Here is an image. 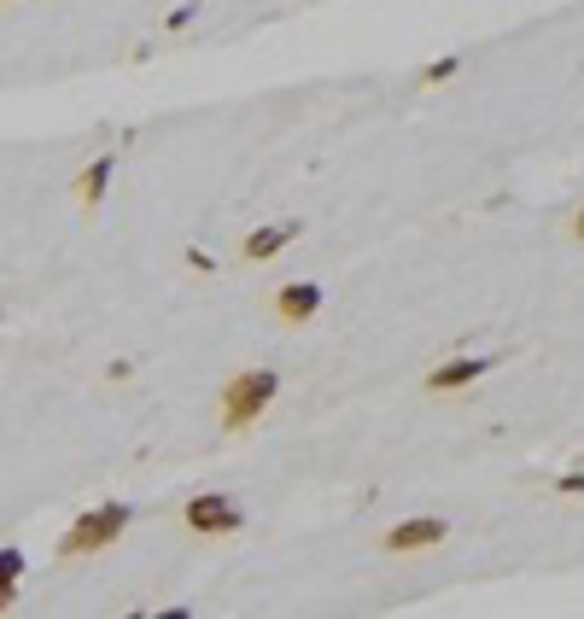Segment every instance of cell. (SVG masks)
I'll return each instance as SVG.
<instances>
[{
	"instance_id": "52a82bcc",
	"label": "cell",
	"mask_w": 584,
	"mask_h": 619,
	"mask_svg": "<svg viewBox=\"0 0 584 619\" xmlns=\"http://www.w3.org/2000/svg\"><path fill=\"white\" fill-rule=\"evenodd\" d=\"M299 240V222H269V229H252V240H246V258L263 263V258H275L281 245Z\"/></svg>"
},
{
	"instance_id": "8992f818",
	"label": "cell",
	"mask_w": 584,
	"mask_h": 619,
	"mask_svg": "<svg viewBox=\"0 0 584 619\" xmlns=\"http://www.w3.org/2000/svg\"><path fill=\"white\" fill-rule=\"evenodd\" d=\"M275 304H281L286 322H310V316L322 310V286H316V281H292V286H281Z\"/></svg>"
},
{
	"instance_id": "6da1fadb",
	"label": "cell",
	"mask_w": 584,
	"mask_h": 619,
	"mask_svg": "<svg viewBox=\"0 0 584 619\" xmlns=\"http://www.w3.org/2000/svg\"><path fill=\"white\" fill-rule=\"evenodd\" d=\"M275 391H281L275 368H246V375H234V380H228V391H222V427L228 432L252 427L263 409L275 403Z\"/></svg>"
},
{
	"instance_id": "30bf717a",
	"label": "cell",
	"mask_w": 584,
	"mask_h": 619,
	"mask_svg": "<svg viewBox=\"0 0 584 619\" xmlns=\"http://www.w3.org/2000/svg\"><path fill=\"white\" fill-rule=\"evenodd\" d=\"M456 65H462V59H456V53H445V59H432V65L421 71V82H432V88H438V82H450V76H456Z\"/></svg>"
},
{
	"instance_id": "3957f363",
	"label": "cell",
	"mask_w": 584,
	"mask_h": 619,
	"mask_svg": "<svg viewBox=\"0 0 584 619\" xmlns=\"http://www.w3.org/2000/svg\"><path fill=\"white\" fill-rule=\"evenodd\" d=\"M240 503L234 497H217V491H205V497L187 503V526L205 532V538H222V532H240Z\"/></svg>"
},
{
	"instance_id": "277c9868",
	"label": "cell",
	"mask_w": 584,
	"mask_h": 619,
	"mask_svg": "<svg viewBox=\"0 0 584 619\" xmlns=\"http://www.w3.org/2000/svg\"><path fill=\"white\" fill-rule=\"evenodd\" d=\"M445 521H432V514H427V521H404V526H392L386 532V549L392 555H409V549H432V544H445Z\"/></svg>"
},
{
	"instance_id": "7c38bea8",
	"label": "cell",
	"mask_w": 584,
	"mask_h": 619,
	"mask_svg": "<svg viewBox=\"0 0 584 619\" xmlns=\"http://www.w3.org/2000/svg\"><path fill=\"white\" fill-rule=\"evenodd\" d=\"M555 491H561V497H584V473H567V480H561Z\"/></svg>"
},
{
	"instance_id": "4fadbf2b",
	"label": "cell",
	"mask_w": 584,
	"mask_h": 619,
	"mask_svg": "<svg viewBox=\"0 0 584 619\" xmlns=\"http://www.w3.org/2000/svg\"><path fill=\"white\" fill-rule=\"evenodd\" d=\"M187 263H194L199 275H211V270H217V258H211V252H187Z\"/></svg>"
},
{
	"instance_id": "5b68a950",
	"label": "cell",
	"mask_w": 584,
	"mask_h": 619,
	"mask_svg": "<svg viewBox=\"0 0 584 619\" xmlns=\"http://www.w3.org/2000/svg\"><path fill=\"white\" fill-rule=\"evenodd\" d=\"M486 368H491V357H456V363H438L432 375H427V391H456V386L479 380Z\"/></svg>"
},
{
	"instance_id": "8fae6325",
	"label": "cell",
	"mask_w": 584,
	"mask_h": 619,
	"mask_svg": "<svg viewBox=\"0 0 584 619\" xmlns=\"http://www.w3.org/2000/svg\"><path fill=\"white\" fill-rule=\"evenodd\" d=\"M194 12H199V7H194V0H187V7H176L170 18H164V30H187V24H194Z\"/></svg>"
},
{
	"instance_id": "9c48e42d",
	"label": "cell",
	"mask_w": 584,
	"mask_h": 619,
	"mask_svg": "<svg viewBox=\"0 0 584 619\" xmlns=\"http://www.w3.org/2000/svg\"><path fill=\"white\" fill-rule=\"evenodd\" d=\"M18 579H24V549H0V613L12 608Z\"/></svg>"
},
{
	"instance_id": "5bb4252c",
	"label": "cell",
	"mask_w": 584,
	"mask_h": 619,
	"mask_svg": "<svg viewBox=\"0 0 584 619\" xmlns=\"http://www.w3.org/2000/svg\"><path fill=\"white\" fill-rule=\"evenodd\" d=\"M573 240H584V211L573 217Z\"/></svg>"
},
{
	"instance_id": "ba28073f",
	"label": "cell",
	"mask_w": 584,
	"mask_h": 619,
	"mask_svg": "<svg viewBox=\"0 0 584 619\" xmlns=\"http://www.w3.org/2000/svg\"><path fill=\"white\" fill-rule=\"evenodd\" d=\"M112 170H117V164H112V158H94V164H88V170H82V181H76V199H82V204H88V211H94V204H100V199H106V188H112Z\"/></svg>"
},
{
	"instance_id": "7a4b0ae2",
	"label": "cell",
	"mask_w": 584,
	"mask_h": 619,
	"mask_svg": "<svg viewBox=\"0 0 584 619\" xmlns=\"http://www.w3.org/2000/svg\"><path fill=\"white\" fill-rule=\"evenodd\" d=\"M135 521V508L129 503H100V508H88L82 521L65 532V555H94V549H106V544H117L123 538V526Z\"/></svg>"
}]
</instances>
